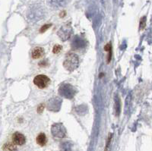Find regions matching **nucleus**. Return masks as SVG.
<instances>
[{"label":"nucleus","mask_w":152,"mask_h":151,"mask_svg":"<svg viewBox=\"0 0 152 151\" xmlns=\"http://www.w3.org/2000/svg\"><path fill=\"white\" fill-rule=\"evenodd\" d=\"M79 65V58L76 54L69 53L66 55V59L63 62L65 69L68 71H74L78 68Z\"/></svg>","instance_id":"f257e3e1"},{"label":"nucleus","mask_w":152,"mask_h":151,"mask_svg":"<svg viewBox=\"0 0 152 151\" xmlns=\"http://www.w3.org/2000/svg\"><path fill=\"white\" fill-rule=\"evenodd\" d=\"M59 93L61 96H64L66 98H72L75 96V88L72 87L71 84H63L62 86L60 87L59 90Z\"/></svg>","instance_id":"f03ea898"},{"label":"nucleus","mask_w":152,"mask_h":151,"mask_svg":"<svg viewBox=\"0 0 152 151\" xmlns=\"http://www.w3.org/2000/svg\"><path fill=\"white\" fill-rule=\"evenodd\" d=\"M34 83L37 88L40 89H44L47 88L50 83V79L47 75L44 74H39L37 75L34 79Z\"/></svg>","instance_id":"7ed1b4c3"},{"label":"nucleus","mask_w":152,"mask_h":151,"mask_svg":"<svg viewBox=\"0 0 152 151\" xmlns=\"http://www.w3.org/2000/svg\"><path fill=\"white\" fill-rule=\"evenodd\" d=\"M72 35V28L70 26L65 25L61 27L59 31H58V36H59L62 41H66Z\"/></svg>","instance_id":"20e7f679"},{"label":"nucleus","mask_w":152,"mask_h":151,"mask_svg":"<svg viewBox=\"0 0 152 151\" xmlns=\"http://www.w3.org/2000/svg\"><path fill=\"white\" fill-rule=\"evenodd\" d=\"M52 133L54 137L61 138L66 135V129L62 124H55L52 127Z\"/></svg>","instance_id":"39448f33"},{"label":"nucleus","mask_w":152,"mask_h":151,"mask_svg":"<svg viewBox=\"0 0 152 151\" xmlns=\"http://www.w3.org/2000/svg\"><path fill=\"white\" fill-rule=\"evenodd\" d=\"M12 141L15 145H18L21 146L24 145L26 142V138L24 137V134H22L20 132H15L12 135Z\"/></svg>","instance_id":"423d86ee"},{"label":"nucleus","mask_w":152,"mask_h":151,"mask_svg":"<svg viewBox=\"0 0 152 151\" xmlns=\"http://www.w3.org/2000/svg\"><path fill=\"white\" fill-rule=\"evenodd\" d=\"M61 103H62V101L61 100H59V98H53L52 100H49L48 102V109L51 110V111H58L60 108Z\"/></svg>","instance_id":"0eeeda50"},{"label":"nucleus","mask_w":152,"mask_h":151,"mask_svg":"<svg viewBox=\"0 0 152 151\" xmlns=\"http://www.w3.org/2000/svg\"><path fill=\"white\" fill-rule=\"evenodd\" d=\"M43 55H44V50L42 47H36L32 51V58L34 59L41 58L43 56Z\"/></svg>","instance_id":"6e6552de"},{"label":"nucleus","mask_w":152,"mask_h":151,"mask_svg":"<svg viewBox=\"0 0 152 151\" xmlns=\"http://www.w3.org/2000/svg\"><path fill=\"white\" fill-rule=\"evenodd\" d=\"M36 141L37 143V144H39L40 146H45L47 143V136H46V134H44V133H40V134H38V136L37 137Z\"/></svg>","instance_id":"1a4fd4ad"},{"label":"nucleus","mask_w":152,"mask_h":151,"mask_svg":"<svg viewBox=\"0 0 152 151\" xmlns=\"http://www.w3.org/2000/svg\"><path fill=\"white\" fill-rule=\"evenodd\" d=\"M68 0H50V4L54 8H61L66 5Z\"/></svg>","instance_id":"9d476101"},{"label":"nucleus","mask_w":152,"mask_h":151,"mask_svg":"<svg viewBox=\"0 0 152 151\" xmlns=\"http://www.w3.org/2000/svg\"><path fill=\"white\" fill-rule=\"evenodd\" d=\"M5 148L6 149L7 151H14L16 149L15 146L14 144H11V143H9L5 146Z\"/></svg>","instance_id":"9b49d317"},{"label":"nucleus","mask_w":152,"mask_h":151,"mask_svg":"<svg viewBox=\"0 0 152 151\" xmlns=\"http://www.w3.org/2000/svg\"><path fill=\"white\" fill-rule=\"evenodd\" d=\"M62 50V46H60V45H55L53 49V52L54 54H58L60 53V51Z\"/></svg>","instance_id":"f8f14e48"},{"label":"nucleus","mask_w":152,"mask_h":151,"mask_svg":"<svg viewBox=\"0 0 152 151\" xmlns=\"http://www.w3.org/2000/svg\"><path fill=\"white\" fill-rule=\"evenodd\" d=\"M50 27H51V24H46V25H43V27H41V28H40V33L45 32V31H47V30H48Z\"/></svg>","instance_id":"ddd939ff"}]
</instances>
